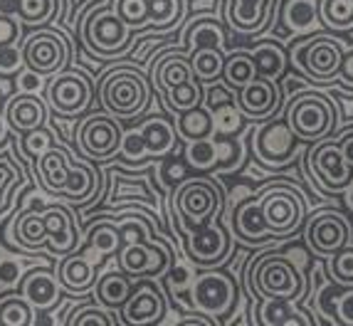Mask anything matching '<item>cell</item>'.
Listing matches in <instances>:
<instances>
[{
  "instance_id": "obj_1",
  "label": "cell",
  "mask_w": 353,
  "mask_h": 326,
  "mask_svg": "<svg viewBox=\"0 0 353 326\" xmlns=\"http://www.w3.org/2000/svg\"><path fill=\"white\" fill-rule=\"evenodd\" d=\"M35 178L42 188L72 203V205H89L101 190V173L87 161H77L65 146L48 148L42 156L32 161Z\"/></svg>"
},
{
  "instance_id": "obj_2",
  "label": "cell",
  "mask_w": 353,
  "mask_h": 326,
  "mask_svg": "<svg viewBox=\"0 0 353 326\" xmlns=\"http://www.w3.org/2000/svg\"><path fill=\"white\" fill-rule=\"evenodd\" d=\"M10 237L15 247L37 252L50 245L54 255L65 257L79 249V230L77 220L67 205L28 207L10 223Z\"/></svg>"
},
{
  "instance_id": "obj_3",
  "label": "cell",
  "mask_w": 353,
  "mask_h": 326,
  "mask_svg": "<svg viewBox=\"0 0 353 326\" xmlns=\"http://www.w3.org/2000/svg\"><path fill=\"white\" fill-rule=\"evenodd\" d=\"M151 87L163 96L165 107L176 114L203 104V84L193 77L188 54L178 48L161 50L151 62Z\"/></svg>"
},
{
  "instance_id": "obj_4",
  "label": "cell",
  "mask_w": 353,
  "mask_h": 326,
  "mask_svg": "<svg viewBox=\"0 0 353 326\" xmlns=\"http://www.w3.org/2000/svg\"><path fill=\"white\" fill-rule=\"evenodd\" d=\"M248 287L254 299H277V302H299L306 294L304 272L289 255L267 247L248 265Z\"/></svg>"
},
{
  "instance_id": "obj_5",
  "label": "cell",
  "mask_w": 353,
  "mask_h": 326,
  "mask_svg": "<svg viewBox=\"0 0 353 326\" xmlns=\"http://www.w3.org/2000/svg\"><path fill=\"white\" fill-rule=\"evenodd\" d=\"M225 207V190L212 178H185L173 188L171 213L176 220V230L183 235L201 230L208 223L220 218Z\"/></svg>"
},
{
  "instance_id": "obj_6",
  "label": "cell",
  "mask_w": 353,
  "mask_h": 326,
  "mask_svg": "<svg viewBox=\"0 0 353 326\" xmlns=\"http://www.w3.org/2000/svg\"><path fill=\"white\" fill-rule=\"evenodd\" d=\"M151 92V79L134 65H117L99 79V104L119 121L146 112Z\"/></svg>"
},
{
  "instance_id": "obj_7",
  "label": "cell",
  "mask_w": 353,
  "mask_h": 326,
  "mask_svg": "<svg viewBox=\"0 0 353 326\" xmlns=\"http://www.w3.org/2000/svg\"><path fill=\"white\" fill-rule=\"evenodd\" d=\"M284 121L301 143L324 141L339 126L334 99L319 89H304L299 94L289 96L284 107Z\"/></svg>"
},
{
  "instance_id": "obj_8",
  "label": "cell",
  "mask_w": 353,
  "mask_h": 326,
  "mask_svg": "<svg viewBox=\"0 0 353 326\" xmlns=\"http://www.w3.org/2000/svg\"><path fill=\"white\" fill-rule=\"evenodd\" d=\"M259 210L265 227L274 240L294 237L306 220V198L292 181H277L259 193Z\"/></svg>"
},
{
  "instance_id": "obj_9",
  "label": "cell",
  "mask_w": 353,
  "mask_h": 326,
  "mask_svg": "<svg viewBox=\"0 0 353 326\" xmlns=\"http://www.w3.org/2000/svg\"><path fill=\"white\" fill-rule=\"evenodd\" d=\"M82 45L99 59H117L131 50L134 30L119 18L114 6H97L79 25Z\"/></svg>"
},
{
  "instance_id": "obj_10",
  "label": "cell",
  "mask_w": 353,
  "mask_h": 326,
  "mask_svg": "<svg viewBox=\"0 0 353 326\" xmlns=\"http://www.w3.org/2000/svg\"><path fill=\"white\" fill-rule=\"evenodd\" d=\"M346 42L331 35H309L289 48V59L316 84H334L341 70Z\"/></svg>"
},
{
  "instance_id": "obj_11",
  "label": "cell",
  "mask_w": 353,
  "mask_h": 326,
  "mask_svg": "<svg viewBox=\"0 0 353 326\" xmlns=\"http://www.w3.org/2000/svg\"><path fill=\"white\" fill-rule=\"evenodd\" d=\"M121 141H124V126L112 114H89L77 124L74 143L89 161L104 163V161L117 159L121 151Z\"/></svg>"
},
{
  "instance_id": "obj_12",
  "label": "cell",
  "mask_w": 353,
  "mask_h": 326,
  "mask_svg": "<svg viewBox=\"0 0 353 326\" xmlns=\"http://www.w3.org/2000/svg\"><path fill=\"white\" fill-rule=\"evenodd\" d=\"M252 156L259 166L265 168H284L294 163L301 151V141L289 131L284 119H267L265 124L254 126L252 136Z\"/></svg>"
},
{
  "instance_id": "obj_13",
  "label": "cell",
  "mask_w": 353,
  "mask_h": 326,
  "mask_svg": "<svg viewBox=\"0 0 353 326\" xmlns=\"http://www.w3.org/2000/svg\"><path fill=\"white\" fill-rule=\"evenodd\" d=\"M23 65L37 77H52L57 72L67 70L70 62V42L54 28H40L30 32L20 45Z\"/></svg>"
},
{
  "instance_id": "obj_14",
  "label": "cell",
  "mask_w": 353,
  "mask_h": 326,
  "mask_svg": "<svg viewBox=\"0 0 353 326\" xmlns=\"http://www.w3.org/2000/svg\"><path fill=\"white\" fill-rule=\"evenodd\" d=\"M94 101V82L79 70H62L48 82V104L57 116L77 119L89 112Z\"/></svg>"
},
{
  "instance_id": "obj_15",
  "label": "cell",
  "mask_w": 353,
  "mask_h": 326,
  "mask_svg": "<svg viewBox=\"0 0 353 326\" xmlns=\"http://www.w3.org/2000/svg\"><path fill=\"white\" fill-rule=\"evenodd\" d=\"M117 265L131 279H156L163 277L173 265V252L165 240H131L121 243L117 252Z\"/></svg>"
},
{
  "instance_id": "obj_16",
  "label": "cell",
  "mask_w": 353,
  "mask_h": 326,
  "mask_svg": "<svg viewBox=\"0 0 353 326\" xmlns=\"http://www.w3.org/2000/svg\"><path fill=\"white\" fill-rule=\"evenodd\" d=\"M304 166L309 178H312L314 188L324 190V193H343L353 183V171L343 161L336 139H324V141L312 143Z\"/></svg>"
},
{
  "instance_id": "obj_17",
  "label": "cell",
  "mask_w": 353,
  "mask_h": 326,
  "mask_svg": "<svg viewBox=\"0 0 353 326\" xmlns=\"http://www.w3.org/2000/svg\"><path fill=\"white\" fill-rule=\"evenodd\" d=\"M304 243L316 257L329 260L351 243V223L334 207H321L304 220Z\"/></svg>"
},
{
  "instance_id": "obj_18",
  "label": "cell",
  "mask_w": 353,
  "mask_h": 326,
  "mask_svg": "<svg viewBox=\"0 0 353 326\" xmlns=\"http://www.w3.org/2000/svg\"><path fill=\"white\" fill-rule=\"evenodd\" d=\"M190 302L205 316H228L237 304V282L223 269H205L193 279Z\"/></svg>"
},
{
  "instance_id": "obj_19",
  "label": "cell",
  "mask_w": 353,
  "mask_h": 326,
  "mask_svg": "<svg viewBox=\"0 0 353 326\" xmlns=\"http://www.w3.org/2000/svg\"><path fill=\"white\" fill-rule=\"evenodd\" d=\"M223 23L235 35L257 37L270 30L282 0H223Z\"/></svg>"
},
{
  "instance_id": "obj_20",
  "label": "cell",
  "mask_w": 353,
  "mask_h": 326,
  "mask_svg": "<svg viewBox=\"0 0 353 326\" xmlns=\"http://www.w3.org/2000/svg\"><path fill=\"white\" fill-rule=\"evenodd\" d=\"M168 312L165 294L153 279H139L134 282L129 299L119 309L121 326H161Z\"/></svg>"
},
{
  "instance_id": "obj_21",
  "label": "cell",
  "mask_w": 353,
  "mask_h": 326,
  "mask_svg": "<svg viewBox=\"0 0 353 326\" xmlns=\"http://www.w3.org/2000/svg\"><path fill=\"white\" fill-rule=\"evenodd\" d=\"M185 252L195 267L215 269L232 252V237H230L228 227L220 223V218H215L205 227L185 235Z\"/></svg>"
},
{
  "instance_id": "obj_22",
  "label": "cell",
  "mask_w": 353,
  "mask_h": 326,
  "mask_svg": "<svg viewBox=\"0 0 353 326\" xmlns=\"http://www.w3.org/2000/svg\"><path fill=\"white\" fill-rule=\"evenodd\" d=\"M242 161V146L240 141L223 136H210L203 141L185 143V163L193 166L195 171L210 173V171H232L240 166Z\"/></svg>"
},
{
  "instance_id": "obj_23",
  "label": "cell",
  "mask_w": 353,
  "mask_h": 326,
  "mask_svg": "<svg viewBox=\"0 0 353 326\" xmlns=\"http://www.w3.org/2000/svg\"><path fill=\"white\" fill-rule=\"evenodd\" d=\"M235 104L245 119L252 121H267L284 107L282 87L265 77H254L250 84L235 92Z\"/></svg>"
},
{
  "instance_id": "obj_24",
  "label": "cell",
  "mask_w": 353,
  "mask_h": 326,
  "mask_svg": "<svg viewBox=\"0 0 353 326\" xmlns=\"http://www.w3.org/2000/svg\"><path fill=\"white\" fill-rule=\"evenodd\" d=\"M18 294L37 312H48V309L57 307L59 294H62L57 269H52V267H32V269H28L18 282Z\"/></svg>"
},
{
  "instance_id": "obj_25",
  "label": "cell",
  "mask_w": 353,
  "mask_h": 326,
  "mask_svg": "<svg viewBox=\"0 0 353 326\" xmlns=\"http://www.w3.org/2000/svg\"><path fill=\"white\" fill-rule=\"evenodd\" d=\"M212 48V50H230L228 35H225V23L215 15H198L183 25V32L178 35V50L185 54L195 50Z\"/></svg>"
},
{
  "instance_id": "obj_26",
  "label": "cell",
  "mask_w": 353,
  "mask_h": 326,
  "mask_svg": "<svg viewBox=\"0 0 353 326\" xmlns=\"http://www.w3.org/2000/svg\"><path fill=\"white\" fill-rule=\"evenodd\" d=\"M230 227H232V235L245 245H279L282 243V240L274 243V237L267 232L257 196L248 198V201H242V203H235V207L230 210Z\"/></svg>"
},
{
  "instance_id": "obj_27",
  "label": "cell",
  "mask_w": 353,
  "mask_h": 326,
  "mask_svg": "<svg viewBox=\"0 0 353 326\" xmlns=\"http://www.w3.org/2000/svg\"><path fill=\"white\" fill-rule=\"evenodd\" d=\"M3 114H6L10 129L25 136L30 131L42 129L48 124V101L32 94V92H20V94H12L6 101Z\"/></svg>"
},
{
  "instance_id": "obj_28",
  "label": "cell",
  "mask_w": 353,
  "mask_h": 326,
  "mask_svg": "<svg viewBox=\"0 0 353 326\" xmlns=\"http://www.w3.org/2000/svg\"><path fill=\"white\" fill-rule=\"evenodd\" d=\"M57 279L62 289L72 294H89L97 282V262H92L82 249L65 255L57 265Z\"/></svg>"
},
{
  "instance_id": "obj_29",
  "label": "cell",
  "mask_w": 353,
  "mask_h": 326,
  "mask_svg": "<svg viewBox=\"0 0 353 326\" xmlns=\"http://www.w3.org/2000/svg\"><path fill=\"white\" fill-rule=\"evenodd\" d=\"M136 129H139L143 146H146V159L148 156L151 159H163V156L171 154L178 143L176 124L165 116H148Z\"/></svg>"
},
{
  "instance_id": "obj_30",
  "label": "cell",
  "mask_w": 353,
  "mask_h": 326,
  "mask_svg": "<svg viewBox=\"0 0 353 326\" xmlns=\"http://www.w3.org/2000/svg\"><path fill=\"white\" fill-rule=\"evenodd\" d=\"M259 326H316L314 316L296 307V302H277V299H259L254 309Z\"/></svg>"
},
{
  "instance_id": "obj_31",
  "label": "cell",
  "mask_w": 353,
  "mask_h": 326,
  "mask_svg": "<svg viewBox=\"0 0 353 326\" xmlns=\"http://www.w3.org/2000/svg\"><path fill=\"white\" fill-rule=\"evenodd\" d=\"M131 289H134V279L129 274H124L121 269H112L104 272L101 277H97L94 282V299L99 302V307L106 309H121V304L129 299Z\"/></svg>"
},
{
  "instance_id": "obj_32",
  "label": "cell",
  "mask_w": 353,
  "mask_h": 326,
  "mask_svg": "<svg viewBox=\"0 0 353 326\" xmlns=\"http://www.w3.org/2000/svg\"><path fill=\"white\" fill-rule=\"evenodd\" d=\"M250 57H252V62H254L257 77L272 79V82H277V79L282 77L289 62L282 42H277V40H259L252 48V52H250Z\"/></svg>"
},
{
  "instance_id": "obj_33",
  "label": "cell",
  "mask_w": 353,
  "mask_h": 326,
  "mask_svg": "<svg viewBox=\"0 0 353 326\" xmlns=\"http://www.w3.org/2000/svg\"><path fill=\"white\" fill-rule=\"evenodd\" d=\"M282 25L289 32H296V35H304L309 30L319 28L321 20H319V0H287L282 8Z\"/></svg>"
},
{
  "instance_id": "obj_34",
  "label": "cell",
  "mask_w": 353,
  "mask_h": 326,
  "mask_svg": "<svg viewBox=\"0 0 353 326\" xmlns=\"http://www.w3.org/2000/svg\"><path fill=\"white\" fill-rule=\"evenodd\" d=\"M176 134L181 141L193 143V141H203V139L215 136V129H212V114L205 107H195L190 112L178 114V124H176Z\"/></svg>"
},
{
  "instance_id": "obj_35",
  "label": "cell",
  "mask_w": 353,
  "mask_h": 326,
  "mask_svg": "<svg viewBox=\"0 0 353 326\" xmlns=\"http://www.w3.org/2000/svg\"><path fill=\"white\" fill-rule=\"evenodd\" d=\"M87 247L99 255V260H106V257H112L119 252L121 247V230H119V223L114 220H94V225L89 227V235H87Z\"/></svg>"
},
{
  "instance_id": "obj_36",
  "label": "cell",
  "mask_w": 353,
  "mask_h": 326,
  "mask_svg": "<svg viewBox=\"0 0 353 326\" xmlns=\"http://www.w3.org/2000/svg\"><path fill=\"white\" fill-rule=\"evenodd\" d=\"M257 77L254 62L250 57L248 50H235V52L225 54V67H223V84L230 87L232 92L242 89Z\"/></svg>"
},
{
  "instance_id": "obj_37",
  "label": "cell",
  "mask_w": 353,
  "mask_h": 326,
  "mask_svg": "<svg viewBox=\"0 0 353 326\" xmlns=\"http://www.w3.org/2000/svg\"><path fill=\"white\" fill-rule=\"evenodd\" d=\"M190 59V70H193V77L201 84H212L223 79V67H225V52L223 50H212L203 48L195 50L188 54Z\"/></svg>"
},
{
  "instance_id": "obj_38",
  "label": "cell",
  "mask_w": 353,
  "mask_h": 326,
  "mask_svg": "<svg viewBox=\"0 0 353 326\" xmlns=\"http://www.w3.org/2000/svg\"><path fill=\"white\" fill-rule=\"evenodd\" d=\"M183 23V0H148V28L168 32Z\"/></svg>"
},
{
  "instance_id": "obj_39",
  "label": "cell",
  "mask_w": 353,
  "mask_h": 326,
  "mask_svg": "<svg viewBox=\"0 0 353 326\" xmlns=\"http://www.w3.org/2000/svg\"><path fill=\"white\" fill-rule=\"evenodd\" d=\"M319 20L334 32L353 28V0H319Z\"/></svg>"
},
{
  "instance_id": "obj_40",
  "label": "cell",
  "mask_w": 353,
  "mask_h": 326,
  "mask_svg": "<svg viewBox=\"0 0 353 326\" xmlns=\"http://www.w3.org/2000/svg\"><path fill=\"white\" fill-rule=\"evenodd\" d=\"M32 312L20 294L0 296V326H32Z\"/></svg>"
},
{
  "instance_id": "obj_41",
  "label": "cell",
  "mask_w": 353,
  "mask_h": 326,
  "mask_svg": "<svg viewBox=\"0 0 353 326\" xmlns=\"http://www.w3.org/2000/svg\"><path fill=\"white\" fill-rule=\"evenodd\" d=\"M212 129H215V136H223V139H232L235 134L242 131V124H245V116L242 112L237 109L235 101H230V104H223V107L212 109Z\"/></svg>"
},
{
  "instance_id": "obj_42",
  "label": "cell",
  "mask_w": 353,
  "mask_h": 326,
  "mask_svg": "<svg viewBox=\"0 0 353 326\" xmlns=\"http://www.w3.org/2000/svg\"><path fill=\"white\" fill-rule=\"evenodd\" d=\"M15 10L23 25H45L54 15V3L52 0H18Z\"/></svg>"
},
{
  "instance_id": "obj_43",
  "label": "cell",
  "mask_w": 353,
  "mask_h": 326,
  "mask_svg": "<svg viewBox=\"0 0 353 326\" xmlns=\"http://www.w3.org/2000/svg\"><path fill=\"white\" fill-rule=\"evenodd\" d=\"M329 277L339 287H353V245L348 243L343 249L329 257Z\"/></svg>"
},
{
  "instance_id": "obj_44",
  "label": "cell",
  "mask_w": 353,
  "mask_h": 326,
  "mask_svg": "<svg viewBox=\"0 0 353 326\" xmlns=\"http://www.w3.org/2000/svg\"><path fill=\"white\" fill-rule=\"evenodd\" d=\"M114 10L131 30L148 28V0H117Z\"/></svg>"
},
{
  "instance_id": "obj_45",
  "label": "cell",
  "mask_w": 353,
  "mask_h": 326,
  "mask_svg": "<svg viewBox=\"0 0 353 326\" xmlns=\"http://www.w3.org/2000/svg\"><path fill=\"white\" fill-rule=\"evenodd\" d=\"M52 146H54L52 131H50L48 126H42V129L30 131V134H25L23 136V141H20V156L32 163L37 156H42L48 148H52Z\"/></svg>"
},
{
  "instance_id": "obj_46",
  "label": "cell",
  "mask_w": 353,
  "mask_h": 326,
  "mask_svg": "<svg viewBox=\"0 0 353 326\" xmlns=\"http://www.w3.org/2000/svg\"><path fill=\"white\" fill-rule=\"evenodd\" d=\"M70 326H114L112 316L99 304H84L72 314Z\"/></svg>"
},
{
  "instance_id": "obj_47",
  "label": "cell",
  "mask_w": 353,
  "mask_h": 326,
  "mask_svg": "<svg viewBox=\"0 0 353 326\" xmlns=\"http://www.w3.org/2000/svg\"><path fill=\"white\" fill-rule=\"evenodd\" d=\"M331 314L339 326H353V287H343L331 296Z\"/></svg>"
},
{
  "instance_id": "obj_48",
  "label": "cell",
  "mask_w": 353,
  "mask_h": 326,
  "mask_svg": "<svg viewBox=\"0 0 353 326\" xmlns=\"http://www.w3.org/2000/svg\"><path fill=\"white\" fill-rule=\"evenodd\" d=\"M119 159L124 161V163H141L146 159V146H143V139L139 134V129L124 131V141H121Z\"/></svg>"
},
{
  "instance_id": "obj_49",
  "label": "cell",
  "mask_w": 353,
  "mask_h": 326,
  "mask_svg": "<svg viewBox=\"0 0 353 326\" xmlns=\"http://www.w3.org/2000/svg\"><path fill=\"white\" fill-rule=\"evenodd\" d=\"M23 35V25L18 18H12L8 12H0V52L8 48H15Z\"/></svg>"
},
{
  "instance_id": "obj_50",
  "label": "cell",
  "mask_w": 353,
  "mask_h": 326,
  "mask_svg": "<svg viewBox=\"0 0 353 326\" xmlns=\"http://www.w3.org/2000/svg\"><path fill=\"white\" fill-rule=\"evenodd\" d=\"M230 101H235V92L230 87H225V84H210V89L203 94V107L208 112L223 107V104H230Z\"/></svg>"
},
{
  "instance_id": "obj_51",
  "label": "cell",
  "mask_w": 353,
  "mask_h": 326,
  "mask_svg": "<svg viewBox=\"0 0 353 326\" xmlns=\"http://www.w3.org/2000/svg\"><path fill=\"white\" fill-rule=\"evenodd\" d=\"M12 183H23V173L15 168V163H0V203L6 201Z\"/></svg>"
},
{
  "instance_id": "obj_52",
  "label": "cell",
  "mask_w": 353,
  "mask_h": 326,
  "mask_svg": "<svg viewBox=\"0 0 353 326\" xmlns=\"http://www.w3.org/2000/svg\"><path fill=\"white\" fill-rule=\"evenodd\" d=\"M334 84H339V87L346 89V92H353V45H348L346 52H343L341 70L336 74Z\"/></svg>"
},
{
  "instance_id": "obj_53",
  "label": "cell",
  "mask_w": 353,
  "mask_h": 326,
  "mask_svg": "<svg viewBox=\"0 0 353 326\" xmlns=\"http://www.w3.org/2000/svg\"><path fill=\"white\" fill-rule=\"evenodd\" d=\"M23 65V52H20V45L15 48H8L0 52V74H15Z\"/></svg>"
},
{
  "instance_id": "obj_54",
  "label": "cell",
  "mask_w": 353,
  "mask_h": 326,
  "mask_svg": "<svg viewBox=\"0 0 353 326\" xmlns=\"http://www.w3.org/2000/svg\"><path fill=\"white\" fill-rule=\"evenodd\" d=\"M139 48L134 50V59H146L151 50H163L165 45H171V37H159V35H146L141 37V42H136Z\"/></svg>"
},
{
  "instance_id": "obj_55",
  "label": "cell",
  "mask_w": 353,
  "mask_h": 326,
  "mask_svg": "<svg viewBox=\"0 0 353 326\" xmlns=\"http://www.w3.org/2000/svg\"><path fill=\"white\" fill-rule=\"evenodd\" d=\"M23 272H20L18 260H0V287H12L18 285Z\"/></svg>"
},
{
  "instance_id": "obj_56",
  "label": "cell",
  "mask_w": 353,
  "mask_h": 326,
  "mask_svg": "<svg viewBox=\"0 0 353 326\" xmlns=\"http://www.w3.org/2000/svg\"><path fill=\"white\" fill-rule=\"evenodd\" d=\"M161 178H163V183L176 188L178 183L185 181V171H183V166H178V161H168V163L161 166Z\"/></svg>"
},
{
  "instance_id": "obj_57",
  "label": "cell",
  "mask_w": 353,
  "mask_h": 326,
  "mask_svg": "<svg viewBox=\"0 0 353 326\" xmlns=\"http://www.w3.org/2000/svg\"><path fill=\"white\" fill-rule=\"evenodd\" d=\"M336 143H339V148H341L343 161H346L348 168H351V171H353V131H348V134H343L341 139H336Z\"/></svg>"
},
{
  "instance_id": "obj_58",
  "label": "cell",
  "mask_w": 353,
  "mask_h": 326,
  "mask_svg": "<svg viewBox=\"0 0 353 326\" xmlns=\"http://www.w3.org/2000/svg\"><path fill=\"white\" fill-rule=\"evenodd\" d=\"M84 3H89V0H65V6H67L65 23H67V25H72V28H74V25H77V18H79V10L84 8Z\"/></svg>"
},
{
  "instance_id": "obj_59",
  "label": "cell",
  "mask_w": 353,
  "mask_h": 326,
  "mask_svg": "<svg viewBox=\"0 0 353 326\" xmlns=\"http://www.w3.org/2000/svg\"><path fill=\"white\" fill-rule=\"evenodd\" d=\"M176 326H218V324L205 314H195V316H185V319H181Z\"/></svg>"
},
{
  "instance_id": "obj_60",
  "label": "cell",
  "mask_w": 353,
  "mask_h": 326,
  "mask_svg": "<svg viewBox=\"0 0 353 326\" xmlns=\"http://www.w3.org/2000/svg\"><path fill=\"white\" fill-rule=\"evenodd\" d=\"M10 136H12V129H10V124H8L6 114L0 112V151L10 143Z\"/></svg>"
},
{
  "instance_id": "obj_61",
  "label": "cell",
  "mask_w": 353,
  "mask_h": 326,
  "mask_svg": "<svg viewBox=\"0 0 353 326\" xmlns=\"http://www.w3.org/2000/svg\"><path fill=\"white\" fill-rule=\"evenodd\" d=\"M343 203H346V207L353 213V183L348 185L346 190H343Z\"/></svg>"
},
{
  "instance_id": "obj_62",
  "label": "cell",
  "mask_w": 353,
  "mask_h": 326,
  "mask_svg": "<svg viewBox=\"0 0 353 326\" xmlns=\"http://www.w3.org/2000/svg\"><path fill=\"white\" fill-rule=\"evenodd\" d=\"M6 99V92H3V87H0V101Z\"/></svg>"
}]
</instances>
